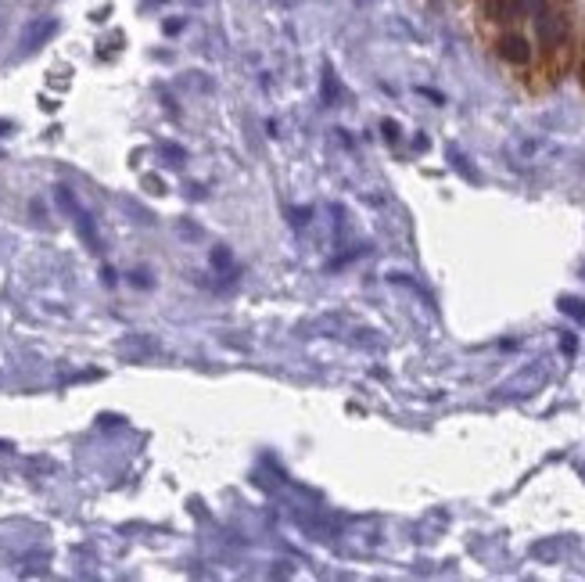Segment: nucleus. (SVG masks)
<instances>
[{
	"label": "nucleus",
	"mask_w": 585,
	"mask_h": 582,
	"mask_svg": "<svg viewBox=\"0 0 585 582\" xmlns=\"http://www.w3.org/2000/svg\"><path fill=\"white\" fill-rule=\"evenodd\" d=\"M582 83H585V65H582Z\"/></svg>",
	"instance_id": "obj_1"
}]
</instances>
